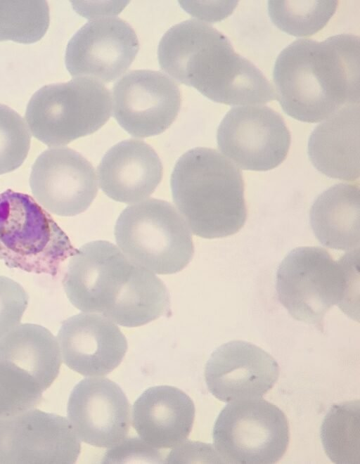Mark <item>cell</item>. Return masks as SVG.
<instances>
[{"label":"cell","instance_id":"obj_6","mask_svg":"<svg viewBox=\"0 0 360 464\" xmlns=\"http://www.w3.org/2000/svg\"><path fill=\"white\" fill-rule=\"evenodd\" d=\"M78 249L32 197L0 193V259L14 269L54 276Z\"/></svg>","mask_w":360,"mask_h":464},{"label":"cell","instance_id":"obj_4","mask_svg":"<svg viewBox=\"0 0 360 464\" xmlns=\"http://www.w3.org/2000/svg\"><path fill=\"white\" fill-rule=\"evenodd\" d=\"M171 189L176 207L198 236H231L245 223L241 172L214 149L198 147L182 155L171 176Z\"/></svg>","mask_w":360,"mask_h":464},{"label":"cell","instance_id":"obj_26","mask_svg":"<svg viewBox=\"0 0 360 464\" xmlns=\"http://www.w3.org/2000/svg\"><path fill=\"white\" fill-rule=\"evenodd\" d=\"M42 392L32 377L0 361V419L33 409L41 402Z\"/></svg>","mask_w":360,"mask_h":464},{"label":"cell","instance_id":"obj_18","mask_svg":"<svg viewBox=\"0 0 360 464\" xmlns=\"http://www.w3.org/2000/svg\"><path fill=\"white\" fill-rule=\"evenodd\" d=\"M102 191L114 200L134 203L159 185L162 165L155 150L143 141L127 139L110 148L98 167Z\"/></svg>","mask_w":360,"mask_h":464},{"label":"cell","instance_id":"obj_20","mask_svg":"<svg viewBox=\"0 0 360 464\" xmlns=\"http://www.w3.org/2000/svg\"><path fill=\"white\" fill-rule=\"evenodd\" d=\"M308 155L326 176L347 181L359 177V104L345 106L311 134Z\"/></svg>","mask_w":360,"mask_h":464},{"label":"cell","instance_id":"obj_25","mask_svg":"<svg viewBox=\"0 0 360 464\" xmlns=\"http://www.w3.org/2000/svg\"><path fill=\"white\" fill-rule=\"evenodd\" d=\"M49 26L46 1H0V41L32 44L45 35Z\"/></svg>","mask_w":360,"mask_h":464},{"label":"cell","instance_id":"obj_13","mask_svg":"<svg viewBox=\"0 0 360 464\" xmlns=\"http://www.w3.org/2000/svg\"><path fill=\"white\" fill-rule=\"evenodd\" d=\"M139 49L137 36L124 20L115 16L94 18L69 41L65 63L71 76L110 82L122 75Z\"/></svg>","mask_w":360,"mask_h":464},{"label":"cell","instance_id":"obj_27","mask_svg":"<svg viewBox=\"0 0 360 464\" xmlns=\"http://www.w3.org/2000/svg\"><path fill=\"white\" fill-rule=\"evenodd\" d=\"M31 135L24 119L0 103V174L18 168L26 159Z\"/></svg>","mask_w":360,"mask_h":464},{"label":"cell","instance_id":"obj_22","mask_svg":"<svg viewBox=\"0 0 360 464\" xmlns=\"http://www.w3.org/2000/svg\"><path fill=\"white\" fill-rule=\"evenodd\" d=\"M0 361L29 375L44 392L59 373L61 354L57 339L46 328L23 323L0 339Z\"/></svg>","mask_w":360,"mask_h":464},{"label":"cell","instance_id":"obj_9","mask_svg":"<svg viewBox=\"0 0 360 464\" xmlns=\"http://www.w3.org/2000/svg\"><path fill=\"white\" fill-rule=\"evenodd\" d=\"M212 438L223 463L273 464L287 451L288 420L278 406L262 398L231 401L217 418Z\"/></svg>","mask_w":360,"mask_h":464},{"label":"cell","instance_id":"obj_8","mask_svg":"<svg viewBox=\"0 0 360 464\" xmlns=\"http://www.w3.org/2000/svg\"><path fill=\"white\" fill-rule=\"evenodd\" d=\"M111 111L110 91L98 81L77 77L37 90L25 117L37 139L49 147L61 146L99 129Z\"/></svg>","mask_w":360,"mask_h":464},{"label":"cell","instance_id":"obj_19","mask_svg":"<svg viewBox=\"0 0 360 464\" xmlns=\"http://www.w3.org/2000/svg\"><path fill=\"white\" fill-rule=\"evenodd\" d=\"M195 406L180 389L168 385L147 389L132 408V425L142 442L153 449H169L188 437Z\"/></svg>","mask_w":360,"mask_h":464},{"label":"cell","instance_id":"obj_10","mask_svg":"<svg viewBox=\"0 0 360 464\" xmlns=\"http://www.w3.org/2000/svg\"><path fill=\"white\" fill-rule=\"evenodd\" d=\"M217 146L236 167L268 171L285 159L291 142L282 116L265 105L231 109L219 125Z\"/></svg>","mask_w":360,"mask_h":464},{"label":"cell","instance_id":"obj_17","mask_svg":"<svg viewBox=\"0 0 360 464\" xmlns=\"http://www.w3.org/2000/svg\"><path fill=\"white\" fill-rule=\"evenodd\" d=\"M64 363L84 376H101L122 362L127 341L119 328L103 315L79 313L65 320L58 333Z\"/></svg>","mask_w":360,"mask_h":464},{"label":"cell","instance_id":"obj_2","mask_svg":"<svg viewBox=\"0 0 360 464\" xmlns=\"http://www.w3.org/2000/svg\"><path fill=\"white\" fill-rule=\"evenodd\" d=\"M359 37L351 34L322 41L300 39L286 46L273 71L283 111L299 121L316 123L359 104Z\"/></svg>","mask_w":360,"mask_h":464},{"label":"cell","instance_id":"obj_11","mask_svg":"<svg viewBox=\"0 0 360 464\" xmlns=\"http://www.w3.org/2000/svg\"><path fill=\"white\" fill-rule=\"evenodd\" d=\"M80 450L72 425L59 415L31 409L0 419V463L72 464Z\"/></svg>","mask_w":360,"mask_h":464},{"label":"cell","instance_id":"obj_21","mask_svg":"<svg viewBox=\"0 0 360 464\" xmlns=\"http://www.w3.org/2000/svg\"><path fill=\"white\" fill-rule=\"evenodd\" d=\"M359 188L335 184L320 194L310 210V224L325 247L348 252L359 249Z\"/></svg>","mask_w":360,"mask_h":464},{"label":"cell","instance_id":"obj_14","mask_svg":"<svg viewBox=\"0 0 360 464\" xmlns=\"http://www.w3.org/2000/svg\"><path fill=\"white\" fill-rule=\"evenodd\" d=\"M30 185L43 207L63 217L84 212L98 192L93 166L68 148H49L41 153L32 167Z\"/></svg>","mask_w":360,"mask_h":464},{"label":"cell","instance_id":"obj_7","mask_svg":"<svg viewBox=\"0 0 360 464\" xmlns=\"http://www.w3.org/2000/svg\"><path fill=\"white\" fill-rule=\"evenodd\" d=\"M115 236L124 255L157 274L181 271L194 254L187 224L162 200L150 198L126 207L116 221Z\"/></svg>","mask_w":360,"mask_h":464},{"label":"cell","instance_id":"obj_28","mask_svg":"<svg viewBox=\"0 0 360 464\" xmlns=\"http://www.w3.org/2000/svg\"><path fill=\"white\" fill-rule=\"evenodd\" d=\"M27 304L28 295L22 286L0 276V339L20 323Z\"/></svg>","mask_w":360,"mask_h":464},{"label":"cell","instance_id":"obj_12","mask_svg":"<svg viewBox=\"0 0 360 464\" xmlns=\"http://www.w3.org/2000/svg\"><path fill=\"white\" fill-rule=\"evenodd\" d=\"M113 115L130 135H158L175 120L181 107L178 85L160 71L132 70L112 87Z\"/></svg>","mask_w":360,"mask_h":464},{"label":"cell","instance_id":"obj_3","mask_svg":"<svg viewBox=\"0 0 360 464\" xmlns=\"http://www.w3.org/2000/svg\"><path fill=\"white\" fill-rule=\"evenodd\" d=\"M160 67L176 82L226 105L276 100L263 72L235 52L229 39L212 25L191 19L169 29L158 49Z\"/></svg>","mask_w":360,"mask_h":464},{"label":"cell","instance_id":"obj_5","mask_svg":"<svg viewBox=\"0 0 360 464\" xmlns=\"http://www.w3.org/2000/svg\"><path fill=\"white\" fill-rule=\"evenodd\" d=\"M359 250L335 261L320 247L292 250L276 273V292L281 304L296 320L323 332L325 314L333 306L350 316L359 296Z\"/></svg>","mask_w":360,"mask_h":464},{"label":"cell","instance_id":"obj_23","mask_svg":"<svg viewBox=\"0 0 360 464\" xmlns=\"http://www.w3.org/2000/svg\"><path fill=\"white\" fill-rule=\"evenodd\" d=\"M359 401L333 405L321 427L326 454L338 464L359 463Z\"/></svg>","mask_w":360,"mask_h":464},{"label":"cell","instance_id":"obj_16","mask_svg":"<svg viewBox=\"0 0 360 464\" xmlns=\"http://www.w3.org/2000/svg\"><path fill=\"white\" fill-rule=\"evenodd\" d=\"M67 413L77 437L96 447L117 446L129 433V401L117 383L105 378L77 383L70 393Z\"/></svg>","mask_w":360,"mask_h":464},{"label":"cell","instance_id":"obj_15","mask_svg":"<svg viewBox=\"0 0 360 464\" xmlns=\"http://www.w3.org/2000/svg\"><path fill=\"white\" fill-rule=\"evenodd\" d=\"M280 368L263 349L242 340L217 348L207 361L205 382L217 399L231 402L262 398L277 382Z\"/></svg>","mask_w":360,"mask_h":464},{"label":"cell","instance_id":"obj_1","mask_svg":"<svg viewBox=\"0 0 360 464\" xmlns=\"http://www.w3.org/2000/svg\"><path fill=\"white\" fill-rule=\"evenodd\" d=\"M63 285L77 309L101 314L122 326L170 315V297L162 280L106 240L78 249L70 258Z\"/></svg>","mask_w":360,"mask_h":464},{"label":"cell","instance_id":"obj_24","mask_svg":"<svg viewBox=\"0 0 360 464\" xmlns=\"http://www.w3.org/2000/svg\"><path fill=\"white\" fill-rule=\"evenodd\" d=\"M338 1H269L271 21L282 31L296 37L313 35L336 11Z\"/></svg>","mask_w":360,"mask_h":464}]
</instances>
